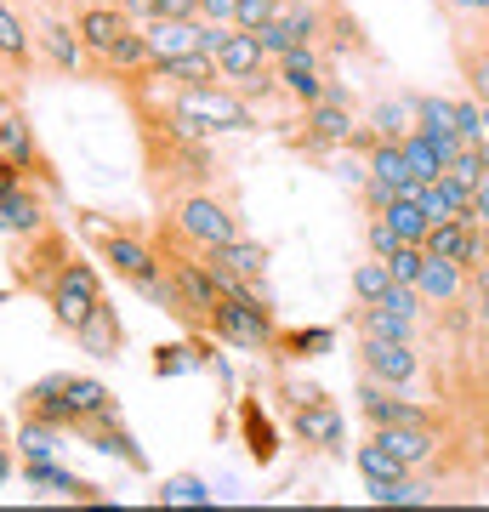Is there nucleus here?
Returning <instances> with one entry per match:
<instances>
[{"label": "nucleus", "instance_id": "nucleus-30", "mask_svg": "<svg viewBox=\"0 0 489 512\" xmlns=\"http://www.w3.org/2000/svg\"><path fill=\"white\" fill-rule=\"evenodd\" d=\"M370 131L376 137H393V143H399L404 131H416V97H387V103H376L370 109Z\"/></svg>", "mask_w": 489, "mask_h": 512}, {"label": "nucleus", "instance_id": "nucleus-2", "mask_svg": "<svg viewBox=\"0 0 489 512\" xmlns=\"http://www.w3.org/2000/svg\"><path fill=\"white\" fill-rule=\"evenodd\" d=\"M171 234L205 256L217 245H228V239H239V211H234V200H222L211 188H188V194L171 200Z\"/></svg>", "mask_w": 489, "mask_h": 512}, {"label": "nucleus", "instance_id": "nucleus-18", "mask_svg": "<svg viewBox=\"0 0 489 512\" xmlns=\"http://www.w3.org/2000/svg\"><path fill=\"white\" fill-rule=\"evenodd\" d=\"M69 370H57V376H40L29 393H23V416H46L57 421V427H80V416H74V404H69V382H63Z\"/></svg>", "mask_w": 489, "mask_h": 512}, {"label": "nucleus", "instance_id": "nucleus-39", "mask_svg": "<svg viewBox=\"0 0 489 512\" xmlns=\"http://www.w3.org/2000/svg\"><path fill=\"white\" fill-rule=\"evenodd\" d=\"M455 137H461V143H484L489 137V109L478 97H461V103H455Z\"/></svg>", "mask_w": 489, "mask_h": 512}, {"label": "nucleus", "instance_id": "nucleus-19", "mask_svg": "<svg viewBox=\"0 0 489 512\" xmlns=\"http://www.w3.org/2000/svg\"><path fill=\"white\" fill-rule=\"evenodd\" d=\"M154 57H182V52H200V18H148L137 23Z\"/></svg>", "mask_w": 489, "mask_h": 512}, {"label": "nucleus", "instance_id": "nucleus-41", "mask_svg": "<svg viewBox=\"0 0 489 512\" xmlns=\"http://www.w3.org/2000/svg\"><path fill=\"white\" fill-rule=\"evenodd\" d=\"M364 239H370V256H381V262L399 251V234H393V222L381 217V211H370V228H364Z\"/></svg>", "mask_w": 489, "mask_h": 512}, {"label": "nucleus", "instance_id": "nucleus-17", "mask_svg": "<svg viewBox=\"0 0 489 512\" xmlns=\"http://www.w3.org/2000/svg\"><path fill=\"white\" fill-rule=\"evenodd\" d=\"M46 228V205H40L35 183H18L12 194H0V234L6 239H29Z\"/></svg>", "mask_w": 489, "mask_h": 512}, {"label": "nucleus", "instance_id": "nucleus-32", "mask_svg": "<svg viewBox=\"0 0 489 512\" xmlns=\"http://www.w3.org/2000/svg\"><path fill=\"white\" fill-rule=\"evenodd\" d=\"M239 427L251 433V456H256V461H273V450H279V433H273V421L262 416V404H256V399L239 404Z\"/></svg>", "mask_w": 489, "mask_h": 512}, {"label": "nucleus", "instance_id": "nucleus-38", "mask_svg": "<svg viewBox=\"0 0 489 512\" xmlns=\"http://www.w3.org/2000/svg\"><path fill=\"white\" fill-rule=\"evenodd\" d=\"M154 501H160V507H205L211 490H205V478H171V484L154 490Z\"/></svg>", "mask_w": 489, "mask_h": 512}, {"label": "nucleus", "instance_id": "nucleus-12", "mask_svg": "<svg viewBox=\"0 0 489 512\" xmlns=\"http://www.w3.org/2000/svg\"><path fill=\"white\" fill-rule=\"evenodd\" d=\"M478 234H484V228H478L472 217H450V222H433L421 245H427V256H438V262H455V268H467V274H472V268L484 262V251H478Z\"/></svg>", "mask_w": 489, "mask_h": 512}, {"label": "nucleus", "instance_id": "nucleus-42", "mask_svg": "<svg viewBox=\"0 0 489 512\" xmlns=\"http://www.w3.org/2000/svg\"><path fill=\"white\" fill-rule=\"evenodd\" d=\"M273 12H279V0H239L234 12V29H268Z\"/></svg>", "mask_w": 489, "mask_h": 512}, {"label": "nucleus", "instance_id": "nucleus-22", "mask_svg": "<svg viewBox=\"0 0 489 512\" xmlns=\"http://www.w3.org/2000/svg\"><path fill=\"white\" fill-rule=\"evenodd\" d=\"M80 433H86V444H91V450H103V456H120V461H126V467H137V473H143V467H148V456H143V450H137V439H131L126 427H120V416L86 421Z\"/></svg>", "mask_w": 489, "mask_h": 512}, {"label": "nucleus", "instance_id": "nucleus-45", "mask_svg": "<svg viewBox=\"0 0 489 512\" xmlns=\"http://www.w3.org/2000/svg\"><path fill=\"white\" fill-rule=\"evenodd\" d=\"M18 183H29V177L18 171V160H6V154H0V194H12Z\"/></svg>", "mask_w": 489, "mask_h": 512}, {"label": "nucleus", "instance_id": "nucleus-14", "mask_svg": "<svg viewBox=\"0 0 489 512\" xmlns=\"http://www.w3.org/2000/svg\"><path fill=\"white\" fill-rule=\"evenodd\" d=\"M370 439H376L381 450H393L410 473H416L421 461H433V450H438L433 421H393V427H370Z\"/></svg>", "mask_w": 489, "mask_h": 512}, {"label": "nucleus", "instance_id": "nucleus-24", "mask_svg": "<svg viewBox=\"0 0 489 512\" xmlns=\"http://www.w3.org/2000/svg\"><path fill=\"white\" fill-rule=\"evenodd\" d=\"M69 382V404H74V416H80V427L86 421H103V416H120V404H114V393L97 376H63ZM74 427V433H80Z\"/></svg>", "mask_w": 489, "mask_h": 512}, {"label": "nucleus", "instance_id": "nucleus-36", "mask_svg": "<svg viewBox=\"0 0 489 512\" xmlns=\"http://www.w3.org/2000/svg\"><path fill=\"white\" fill-rule=\"evenodd\" d=\"M416 131L421 137H455V103H444V97H416Z\"/></svg>", "mask_w": 489, "mask_h": 512}, {"label": "nucleus", "instance_id": "nucleus-10", "mask_svg": "<svg viewBox=\"0 0 489 512\" xmlns=\"http://www.w3.org/2000/svg\"><path fill=\"white\" fill-rule=\"evenodd\" d=\"M359 370L370 376V382L410 387V382L421 376L416 342H381V336H364V342H359Z\"/></svg>", "mask_w": 489, "mask_h": 512}, {"label": "nucleus", "instance_id": "nucleus-43", "mask_svg": "<svg viewBox=\"0 0 489 512\" xmlns=\"http://www.w3.org/2000/svg\"><path fill=\"white\" fill-rule=\"evenodd\" d=\"M154 370L160 376H182V370H200L194 348H154Z\"/></svg>", "mask_w": 489, "mask_h": 512}, {"label": "nucleus", "instance_id": "nucleus-4", "mask_svg": "<svg viewBox=\"0 0 489 512\" xmlns=\"http://www.w3.org/2000/svg\"><path fill=\"white\" fill-rule=\"evenodd\" d=\"M171 109L188 120V131H200V137H217V131H251V103L234 92V86H222V80H211V86H182V92H171Z\"/></svg>", "mask_w": 489, "mask_h": 512}, {"label": "nucleus", "instance_id": "nucleus-16", "mask_svg": "<svg viewBox=\"0 0 489 512\" xmlns=\"http://www.w3.org/2000/svg\"><path fill=\"white\" fill-rule=\"evenodd\" d=\"M148 63H154V52H148L143 29H126L109 52L97 57V74H109V80H120V86H137V80L148 74Z\"/></svg>", "mask_w": 489, "mask_h": 512}, {"label": "nucleus", "instance_id": "nucleus-44", "mask_svg": "<svg viewBox=\"0 0 489 512\" xmlns=\"http://www.w3.org/2000/svg\"><path fill=\"white\" fill-rule=\"evenodd\" d=\"M234 12H239V0H200L205 23H234Z\"/></svg>", "mask_w": 489, "mask_h": 512}, {"label": "nucleus", "instance_id": "nucleus-7", "mask_svg": "<svg viewBox=\"0 0 489 512\" xmlns=\"http://www.w3.org/2000/svg\"><path fill=\"white\" fill-rule=\"evenodd\" d=\"M0 154L18 160V171L29 177V183L40 177V183L57 188L52 165H46V154H40V137H35V126H29V109H23L12 92H0Z\"/></svg>", "mask_w": 489, "mask_h": 512}, {"label": "nucleus", "instance_id": "nucleus-26", "mask_svg": "<svg viewBox=\"0 0 489 512\" xmlns=\"http://www.w3.org/2000/svg\"><path fill=\"white\" fill-rule=\"evenodd\" d=\"M336 348V330L325 325H302V330H279L273 342V359H319V353Z\"/></svg>", "mask_w": 489, "mask_h": 512}, {"label": "nucleus", "instance_id": "nucleus-27", "mask_svg": "<svg viewBox=\"0 0 489 512\" xmlns=\"http://www.w3.org/2000/svg\"><path fill=\"white\" fill-rule=\"evenodd\" d=\"M376 211L393 222V234H399L404 245H421V239H427V211H421L416 194H393V200H381Z\"/></svg>", "mask_w": 489, "mask_h": 512}, {"label": "nucleus", "instance_id": "nucleus-29", "mask_svg": "<svg viewBox=\"0 0 489 512\" xmlns=\"http://www.w3.org/2000/svg\"><path fill=\"white\" fill-rule=\"evenodd\" d=\"M35 57V35H29V23L18 18V6L12 0H0V63H29Z\"/></svg>", "mask_w": 489, "mask_h": 512}, {"label": "nucleus", "instance_id": "nucleus-8", "mask_svg": "<svg viewBox=\"0 0 489 512\" xmlns=\"http://www.w3.org/2000/svg\"><path fill=\"white\" fill-rule=\"evenodd\" d=\"M268 69H273V57L262 52L256 29H228V40L217 46V80H222V86L245 92V86H251V80H262Z\"/></svg>", "mask_w": 489, "mask_h": 512}, {"label": "nucleus", "instance_id": "nucleus-5", "mask_svg": "<svg viewBox=\"0 0 489 512\" xmlns=\"http://www.w3.org/2000/svg\"><path fill=\"white\" fill-rule=\"evenodd\" d=\"M285 404H290V433L308 444V450H342V444H347L342 410H336V399H330L325 387L290 382L285 387Z\"/></svg>", "mask_w": 489, "mask_h": 512}, {"label": "nucleus", "instance_id": "nucleus-13", "mask_svg": "<svg viewBox=\"0 0 489 512\" xmlns=\"http://www.w3.org/2000/svg\"><path fill=\"white\" fill-rule=\"evenodd\" d=\"M359 416L370 421V427H393V421H433L427 416V404H416V399H404V387H387V382H370L364 376L359 382Z\"/></svg>", "mask_w": 489, "mask_h": 512}, {"label": "nucleus", "instance_id": "nucleus-6", "mask_svg": "<svg viewBox=\"0 0 489 512\" xmlns=\"http://www.w3.org/2000/svg\"><path fill=\"white\" fill-rule=\"evenodd\" d=\"M40 296H46V308H52L57 325L74 336V330H80V319L97 308V296H103V279H97V268H91V262L69 256V262H63V268H57V274L40 285Z\"/></svg>", "mask_w": 489, "mask_h": 512}, {"label": "nucleus", "instance_id": "nucleus-3", "mask_svg": "<svg viewBox=\"0 0 489 512\" xmlns=\"http://www.w3.org/2000/svg\"><path fill=\"white\" fill-rule=\"evenodd\" d=\"M205 330H211L217 342H228V348H239V353H273V342H279L273 302H262V296H251V291H222V302L211 308Z\"/></svg>", "mask_w": 489, "mask_h": 512}, {"label": "nucleus", "instance_id": "nucleus-20", "mask_svg": "<svg viewBox=\"0 0 489 512\" xmlns=\"http://www.w3.org/2000/svg\"><path fill=\"white\" fill-rule=\"evenodd\" d=\"M35 40H40V52H46L52 69H63V74H86L91 69V57H86V46H80V35H74V23L52 18Z\"/></svg>", "mask_w": 489, "mask_h": 512}, {"label": "nucleus", "instance_id": "nucleus-46", "mask_svg": "<svg viewBox=\"0 0 489 512\" xmlns=\"http://www.w3.org/2000/svg\"><path fill=\"white\" fill-rule=\"evenodd\" d=\"M438 6H450L455 18H472V12H489V0H438Z\"/></svg>", "mask_w": 489, "mask_h": 512}, {"label": "nucleus", "instance_id": "nucleus-35", "mask_svg": "<svg viewBox=\"0 0 489 512\" xmlns=\"http://www.w3.org/2000/svg\"><path fill=\"white\" fill-rule=\"evenodd\" d=\"M484 171H489V143H467L450 165H444V177H450V183H461L467 194L484 183Z\"/></svg>", "mask_w": 489, "mask_h": 512}, {"label": "nucleus", "instance_id": "nucleus-49", "mask_svg": "<svg viewBox=\"0 0 489 512\" xmlns=\"http://www.w3.org/2000/svg\"><path fill=\"white\" fill-rule=\"evenodd\" d=\"M0 478H6V450H0Z\"/></svg>", "mask_w": 489, "mask_h": 512}, {"label": "nucleus", "instance_id": "nucleus-34", "mask_svg": "<svg viewBox=\"0 0 489 512\" xmlns=\"http://www.w3.org/2000/svg\"><path fill=\"white\" fill-rule=\"evenodd\" d=\"M370 501H376V507H427L433 490L404 473V478H393V484H370Z\"/></svg>", "mask_w": 489, "mask_h": 512}, {"label": "nucleus", "instance_id": "nucleus-48", "mask_svg": "<svg viewBox=\"0 0 489 512\" xmlns=\"http://www.w3.org/2000/svg\"><path fill=\"white\" fill-rule=\"evenodd\" d=\"M478 251H484V268H489V222H484V234H478Z\"/></svg>", "mask_w": 489, "mask_h": 512}, {"label": "nucleus", "instance_id": "nucleus-23", "mask_svg": "<svg viewBox=\"0 0 489 512\" xmlns=\"http://www.w3.org/2000/svg\"><path fill=\"white\" fill-rule=\"evenodd\" d=\"M416 291H421V302H433V308H450L455 296L467 291V268H455V262H438V256H427V268H421Z\"/></svg>", "mask_w": 489, "mask_h": 512}, {"label": "nucleus", "instance_id": "nucleus-31", "mask_svg": "<svg viewBox=\"0 0 489 512\" xmlns=\"http://www.w3.org/2000/svg\"><path fill=\"white\" fill-rule=\"evenodd\" d=\"M353 461H359L364 484H393V478H404V473H410V467H404V461L393 456V450H381L376 439H370V444H359V456H353Z\"/></svg>", "mask_w": 489, "mask_h": 512}, {"label": "nucleus", "instance_id": "nucleus-1", "mask_svg": "<svg viewBox=\"0 0 489 512\" xmlns=\"http://www.w3.org/2000/svg\"><path fill=\"white\" fill-rule=\"evenodd\" d=\"M131 109L143 120V143H148V188L160 194V200H177L188 188H205L211 183V148H205L200 131H188L171 103H148V97H131Z\"/></svg>", "mask_w": 489, "mask_h": 512}, {"label": "nucleus", "instance_id": "nucleus-21", "mask_svg": "<svg viewBox=\"0 0 489 512\" xmlns=\"http://www.w3.org/2000/svg\"><path fill=\"white\" fill-rule=\"evenodd\" d=\"M416 325L421 319H404V313H393L387 302H359V308H353V330H359V336H381V342H416Z\"/></svg>", "mask_w": 489, "mask_h": 512}, {"label": "nucleus", "instance_id": "nucleus-40", "mask_svg": "<svg viewBox=\"0 0 489 512\" xmlns=\"http://www.w3.org/2000/svg\"><path fill=\"white\" fill-rule=\"evenodd\" d=\"M421 268H427V245H404V239H399V251L387 256V274H393V285H416Z\"/></svg>", "mask_w": 489, "mask_h": 512}, {"label": "nucleus", "instance_id": "nucleus-33", "mask_svg": "<svg viewBox=\"0 0 489 512\" xmlns=\"http://www.w3.org/2000/svg\"><path fill=\"white\" fill-rule=\"evenodd\" d=\"M399 143H404V160H410V177H416V183H438V177H444V160H438V148L427 143L421 131H404Z\"/></svg>", "mask_w": 489, "mask_h": 512}, {"label": "nucleus", "instance_id": "nucleus-25", "mask_svg": "<svg viewBox=\"0 0 489 512\" xmlns=\"http://www.w3.org/2000/svg\"><path fill=\"white\" fill-rule=\"evenodd\" d=\"M455 63H461V80H467V92L489 109V46H478L467 29H455Z\"/></svg>", "mask_w": 489, "mask_h": 512}, {"label": "nucleus", "instance_id": "nucleus-28", "mask_svg": "<svg viewBox=\"0 0 489 512\" xmlns=\"http://www.w3.org/2000/svg\"><path fill=\"white\" fill-rule=\"evenodd\" d=\"M57 450H63V427H57V421H46V416L18 421V456L23 461H46V456H57Z\"/></svg>", "mask_w": 489, "mask_h": 512}, {"label": "nucleus", "instance_id": "nucleus-15", "mask_svg": "<svg viewBox=\"0 0 489 512\" xmlns=\"http://www.w3.org/2000/svg\"><path fill=\"white\" fill-rule=\"evenodd\" d=\"M74 342L91 353V359H114V353L126 348V325H120V313H114V302H103L97 296V308L80 319V330H74Z\"/></svg>", "mask_w": 489, "mask_h": 512}, {"label": "nucleus", "instance_id": "nucleus-11", "mask_svg": "<svg viewBox=\"0 0 489 512\" xmlns=\"http://www.w3.org/2000/svg\"><path fill=\"white\" fill-rule=\"evenodd\" d=\"M69 23H74V35H80V46H86L91 69H97V57L109 52V46L126 35V29H137V23H131L120 6H114V0H91V6H80Z\"/></svg>", "mask_w": 489, "mask_h": 512}, {"label": "nucleus", "instance_id": "nucleus-37", "mask_svg": "<svg viewBox=\"0 0 489 512\" xmlns=\"http://www.w3.org/2000/svg\"><path fill=\"white\" fill-rule=\"evenodd\" d=\"M387 291H393V274H387V262H381V256H370V262L353 268V302H381Z\"/></svg>", "mask_w": 489, "mask_h": 512}, {"label": "nucleus", "instance_id": "nucleus-47", "mask_svg": "<svg viewBox=\"0 0 489 512\" xmlns=\"http://www.w3.org/2000/svg\"><path fill=\"white\" fill-rule=\"evenodd\" d=\"M467 35L478 40V46H489V12H472V23H467Z\"/></svg>", "mask_w": 489, "mask_h": 512}, {"label": "nucleus", "instance_id": "nucleus-9", "mask_svg": "<svg viewBox=\"0 0 489 512\" xmlns=\"http://www.w3.org/2000/svg\"><path fill=\"white\" fill-rule=\"evenodd\" d=\"M353 114H347V103H313V109H302V131H296V148L302 154H336V148L353 143Z\"/></svg>", "mask_w": 489, "mask_h": 512}]
</instances>
